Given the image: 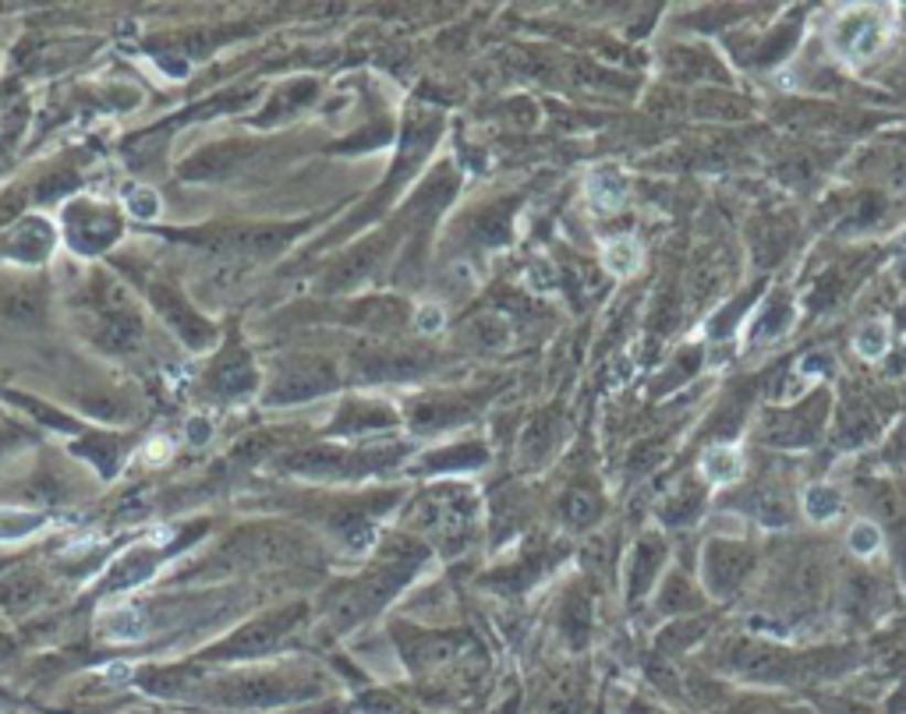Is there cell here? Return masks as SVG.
I'll use <instances>...</instances> for the list:
<instances>
[{
  "instance_id": "11",
  "label": "cell",
  "mask_w": 906,
  "mask_h": 714,
  "mask_svg": "<svg viewBox=\"0 0 906 714\" xmlns=\"http://www.w3.org/2000/svg\"><path fill=\"white\" fill-rule=\"evenodd\" d=\"M839 509H843V499H839V491L832 485H815V488H808V496H803V513H808L815 523L835 520Z\"/></svg>"
},
{
  "instance_id": "14",
  "label": "cell",
  "mask_w": 906,
  "mask_h": 714,
  "mask_svg": "<svg viewBox=\"0 0 906 714\" xmlns=\"http://www.w3.org/2000/svg\"><path fill=\"white\" fill-rule=\"evenodd\" d=\"M853 347H858L861 357H867V361H878V357L888 350V326L885 322H867V326H861L858 339H853Z\"/></svg>"
},
{
  "instance_id": "15",
  "label": "cell",
  "mask_w": 906,
  "mask_h": 714,
  "mask_svg": "<svg viewBox=\"0 0 906 714\" xmlns=\"http://www.w3.org/2000/svg\"><path fill=\"white\" fill-rule=\"evenodd\" d=\"M606 266L613 269L616 277H630L637 266H641V248H637L630 237L624 241V237H619V241H613L610 248H606Z\"/></svg>"
},
{
  "instance_id": "4",
  "label": "cell",
  "mask_w": 906,
  "mask_h": 714,
  "mask_svg": "<svg viewBox=\"0 0 906 714\" xmlns=\"http://www.w3.org/2000/svg\"><path fill=\"white\" fill-rule=\"evenodd\" d=\"M294 619H301V608H288V612H277V616L262 619V623H251L248 630L234 634L224 648H220V658H248V654H262L270 651L273 643L291 630Z\"/></svg>"
},
{
  "instance_id": "6",
  "label": "cell",
  "mask_w": 906,
  "mask_h": 714,
  "mask_svg": "<svg viewBox=\"0 0 906 714\" xmlns=\"http://www.w3.org/2000/svg\"><path fill=\"white\" fill-rule=\"evenodd\" d=\"M209 386L220 389L227 397L251 393V389H256V368H251V361L241 350H227L220 357V365H216V371L209 376Z\"/></svg>"
},
{
  "instance_id": "3",
  "label": "cell",
  "mask_w": 906,
  "mask_h": 714,
  "mask_svg": "<svg viewBox=\"0 0 906 714\" xmlns=\"http://www.w3.org/2000/svg\"><path fill=\"white\" fill-rule=\"evenodd\" d=\"M309 693H315V686H301L280 675H251V679H234V683H227L220 690V701L234 707H277Z\"/></svg>"
},
{
  "instance_id": "8",
  "label": "cell",
  "mask_w": 906,
  "mask_h": 714,
  "mask_svg": "<svg viewBox=\"0 0 906 714\" xmlns=\"http://www.w3.org/2000/svg\"><path fill=\"white\" fill-rule=\"evenodd\" d=\"M0 309H4V315L14 318V322H36L40 312H43V301H40V286H36V280L14 283L11 291L4 294V301H0Z\"/></svg>"
},
{
  "instance_id": "10",
  "label": "cell",
  "mask_w": 906,
  "mask_h": 714,
  "mask_svg": "<svg viewBox=\"0 0 906 714\" xmlns=\"http://www.w3.org/2000/svg\"><path fill=\"white\" fill-rule=\"evenodd\" d=\"M701 474L715 485H730V482L741 478V456H736L733 450H726V446L709 450L701 456Z\"/></svg>"
},
{
  "instance_id": "2",
  "label": "cell",
  "mask_w": 906,
  "mask_h": 714,
  "mask_svg": "<svg viewBox=\"0 0 906 714\" xmlns=\"http://www.w3.org/2000/svg\"><path fill=\"white\" fill-rule=\"evenodd\" d=\"M337 389V368L326 357L315 354H298L291 361H283L277 379L270 386V403H294V400H315Z\"/></svg>"
},
{
  "instance_id": "17",
  "label": "cell",
  "mask_w": 906,
  "mask_h": 714,
  "mask_svg": "<svg viewBox=\"0 0 906 714\" xmlns=\"http://www.w3.org/2000/svg\"><path fill=\"white\" fill-rule=\"evenodd\" d=\"M850 549L858 555H875L882 549V534H878V523L871 520H858L850 527Z\"/></svg>"
},
{
  "instance_id": "1",
  "label": "cell",
  "mask_w": 906,
  "mask_h": 714,
  "mask_svg": "<svg viewBox=\"0 0 906 714\" xmlns=\"http://www.w3.org/2000/svg\"><path fill=\"white\" fill-rule=\"evenodd\" d=\"M472 517H475V502L467 491L432 488L418 499L408 523L422 534V541H432V545H440L443 552H457L467 541V531H472Z\"/></svg>"
},
{
  "instance_id": "9",
  "label": "cell",
  "mask_w": 906,
  "mask_h": 714,
  "mask_svg": "<svg viewBox=\"0 0 906 714\" xmlns=\"http://www.w3.org/2000/svg\"><path fill=\"white\" fill-rule=\"evenodd\" d=\"M393 424V414L386 407H365V403H350L347 411L337 418V432H365V429H386Z\"/></svg>"
},
{
  "instance_id": "12",
  "label": "cell",
  "mask_w": 906,
  "mask_h": 714,
  "mask_svg": "<svg viewBox=\"0 0 906 714\" xmlns=\"http://www.w3.org/2000/svg\"><path fill=\"white\" fill-rule=\"evenodd\" d=\"M50 248V230L46 224H22L14 227V237H11V251L19 255V259H36Z\"/></svg>"
},
{
  "instance_id": "13",
  "label": "cell",
  "mask_w": 906,
  "mask_h": 714,
  "mask_svg": "<svg viewBox=\"0 0 906 714\" xmlns=\"http://www.w3.org/2000/svg\"><path fill=\"white\" fill-rule=\"evenodd\" d=\"M624 177L616 174V170H598L592 177V202L598 209H616L619 202H624Z\"/></svg>"
},
{
  "instance_id": "5",
  "label": "cell",
  "mask_w": 906,
  "mask_h": 714,
  "mask_svg": "<svg viewBox=\"0 0 906 714\" xmlns=\"http://www.w3.org/2000/svg\"><path fill=\"white\" fill-rule=\"evenodd\" d=\"M153 304L160 309V315H163L166 322H171V326H174L184 339H188L192 347L209 344L213 329L188 309V304H184V301L177 298V291H174L171 283H157V286H153Z\"/></svg>"
},
{
  "instance_id": "7",
  "label": "cell",
  "mask_w": 906,
  "mask_h": 714,
  "mask_svg": "<svg viewBox=\"0 0 906 714\" xmlns=\"http://www.w3.org/2000/svg\"><path fill=\"white\" fill-rule=\"evenodd\" d=\"M835 43L843 54H853V57H867L871 50L882 43V25L875 19H853V22H843L835 29Z\"/></svg>"
},
{
  "instance_id": "16",
  "label": "cell",
  "mask_w": 906,
  "mask_h": 714,
  "mask_svg": "<svg viewBox=\"0 0 906 714\" xmlns=\"http://www.w3.org/2000/svg\"><path fill=\"white\" fill-rule=\"evenodd\" d=\"M595 499L589 496V491H570V496L563 499V517L567 523H574V527H584V523H592L595 520Z\"/></svg>"
}]
</instances>
